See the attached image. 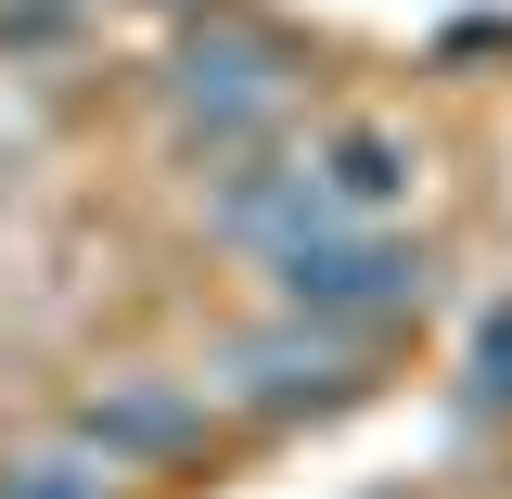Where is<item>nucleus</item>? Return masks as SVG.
Wrapping results in <instances>:
<instances>
[{
    "label": "nucleus",
    "instance_id": "7ed1b4c3",
    "mask_svg": "<svg viewBox=\"0 0 512 499\" xmlns=\"http://www.w3.org/2000/svg\"><path fill=\"white\" fill-rule=\"evenodd\" d=\"M269 282H282V308H295V320H346V333H372V320L423 308V256L384 244L372 218H346V231H320V244L269 256Z\"/></svg>",
    "mask_w": 512,
    "mask_h": 499
},
{
    "label": "nucleus",
    "instance_id": "f03ea898",
    "mask_svg": "<svg viewBox=\"0 0 512 499\" xmlns=\"http://www.w3.org/2000/svg\"><path fill=\"white\" fill-rule=\"evenodd\" d=\"M372 372V333H346V320H269L244 346H218V397H244L256 423H295V410H333L346 384Z\"/></svg>",
    "mask_w": 512,
    "mask_h": 499
},
{
    "label": "nucleus",
    "instance_id": "423d86ee",
    "mask_svg": "<svg viewBox=\"0 0 512 499\" xmlns=\"http://www.w3.org/2000/svg\"><path fill=\"white\" fill-rule=\"evenodd\" d=\"M103 474H116V461H103ZM103 474H90V461H13L0 499H103Z\"/></svg>",
    "mask_w": 512,
    "mask_h": 499
},
{
    "label": "nucleus",
    "instance_id": "20e7f679",
    "mask_svg": "<svg viewBox=\"0 0 512 499\" xmlns=\"http://www.w3.org/2000/svg\"><path fill=\"white\" fill-rule=\"evenodd\" d=\"M205 436H218V384H103L77 410L90 461H192Z\"/></svg>",
    "mask_w": 512,
    "mask_h": 499
},
{
    "label": "nucleus",
    "instance_id": "f257e3e1",
    "mask_svg": "<svg viewBox=\"0 0 512 499\" xmlns=\"http://www.w3.org/2000/svg\"><path fill=\"white\" fill-rule=\"evenodd\" d=\"M295 39L282 26H244V13H205V26H180V52H167V103H180L205 141H244V128H269L282 103H295Z\"/></svg>",
    "mask_w": 512,
    "mask_h": 499
},
{
    "label": "nucleus",
    "instance_id": "39448f33",
    "mask_svg": "<svg viewBox=\"0 0 512 499\" xmlns=\"http://www.w3.org/2000/svg\"><path fill=\"white\" fill-rule=\"evenodd\" d=\"M308 167H320V192H333L346 218H384V205L410 192V141H397V128H333Z\"/></svg>",
    "mask_w": 512,
    "mask_h": 499
}]
</instances>
